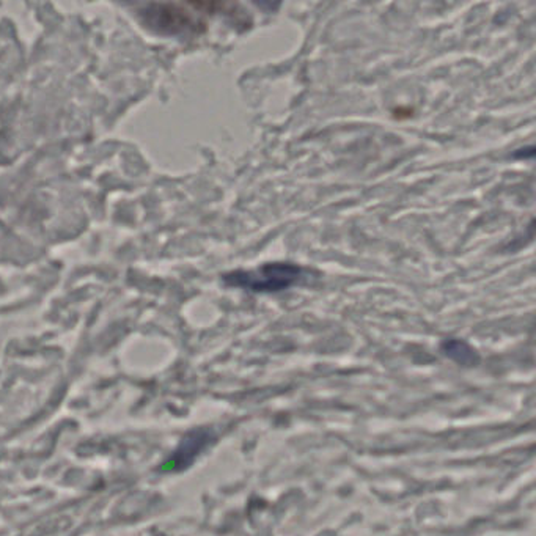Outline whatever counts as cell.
I'll return each mask as SVG.
<instances>
[{
	"label": "cell",
	"instance_id": "cell-1",
	"mask_svg": "<svg viewBox=\"0 0 536 536\" xmlns=\"http://www.w3.org/2000/svg\"><path fill=\"white\" fill-rule=\"evenodd\" d=\"M302 269L293 263H266L257 269L230 272L223 280L230 286L255 293H275L293 286L300 278Z\"/></svg>",
	"mask_w": 536,
	"mask_h": 536
},
{
	"label": "cell",
	"instance_id": "cell-2",
	"mask_svg": "<svg viewBox=\"0 0 536 536\" xmlns=\"http://www.w3.org/2000/svg\"><path fill=\"white\" fill-rule=\"evenodd\" d=\"M442 349L448 357H451L458 363L474 365L478 362V356L475 351L461 340H447L442 343Z\"/></svg>",
	"mask_w": 536,
	"mask_h": 536
}]
</instances>
